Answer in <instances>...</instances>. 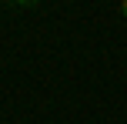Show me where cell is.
<instances>
[{"mask_svg":"<svg viewBox=\"0 0 127 124\" xmlns=\"http://www.w3.org/2000/svg\"><path fill=\"white\" fill-rule=\"evenodd\" d=\"M121 13H124V17H127V0H124V3H121Z\"/></svg>","mask_w":127,"mask_h":124,"instance_id":"cell-1","label":"cell"}]
</instances>
